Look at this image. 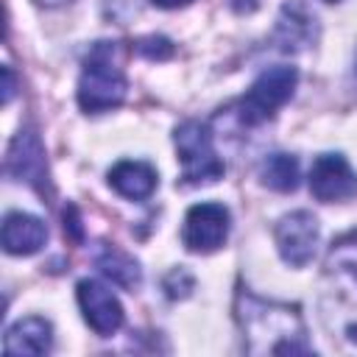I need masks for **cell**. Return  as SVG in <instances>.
<instances>
[{"mask_svg": "<svg viewBox=\"0 0 357 357\" xmlns=\"http://www.w3.org/2000/svg\"><path fill=\"white\" fill-rule=\"evenodd\" d=\"M33 3H39V6H45V8H56V6H64V3H70V0H33Z\"/></svg>", "mask_w": 357, "mask_h": 357, "instance_id": "22", "label": "cell"}, {"mask_svg": "<svg viewBox=\"0 0 357 357\" xmlns=\"http://www.w3.org/2000/svg\"><path fill=\"white\" fill-rule=\"evenodd\" d=\"M326 3H337V0H326Z\"/></svg>", "mask_w": 357, "mask_h": 357, "instance_id": "24", "label": "cell"}, {"mask_svg": "<svg viewBox=\"0 0 357 357\" xmlns=\"http://www.w3.org/2000/svg\"><path fill=\"white\" fill-rule=\"evenodd\" d=\"M298 84V73L296 67L287 64H276L268 67L257 75V81L251 84V89L243 95V100L237 103V117L243 126H259L268 117L276 114L279 106H284L293 98V89Z\"/></svg>", "mask_w": 357, "mask_h": 357, "instance_id": "4", "label": "cell"}, {"mask_svg": "<svg viewBox=\"0 0 357 357\" xmlns=\"http://www.w3.org/2000/svg\"><path fill=\"white\" fill-rule=\"evenodd\" d=\"M318 220L312 212L307 209H296L284 218H279L273 237H276V248L282 254V259L293 268H304L318 248Z\"/></svg>", "mask_w": 357, "mask_h": 357, "instance_id": "6", "label": "cell"}, {"mask_svg": "<svg viewBox=\"0 0 357 357\" xmlns=\"http://www.w3.org/2000/svg\"><path fill=\"white\" fill-rule=\"evenodd\" d=\"M229 6H231V11H237V14H251L257 6H259V0H226Z\"/></svg>", "mask_w": 357, "mask_h": 357, "instance_id": "20", "label": "cell"}, {"mask_svg": "<svg viewBox=\"0 0 357 357\" xmlns=\"http://www.w3.org/2000/svg\"><path fill=\"white\" fill-rule=\"evenodd\" d=\"M109 184L128 201H145L156 190V170L139 159H120L109 170Z\"/></svg>", "mask_w": 357, "mask_h": 357, "instance_id": "13", "label": "cell"}, {"mask_svg": "<svg viewBox=\"0 0 357 357\" xmlns=\"http://www.w3.org/2000/svg\"><path fill=\"white\" fill-rule=\"evenodd\" d=\"M50 346H53V329L39 315L20 318L6 332V340H3L6 354H47Z\"/></svg>", "mask_w": 357, "mask_h": 357, "instance_id": "12", "label": "cell"}, {"mask_svg": "<svg viewBox=\"0 0 357 357\" xmlns=\"http://www.w3.org/2000/svg\"><path fill=\"white\" fill-rule=\"evenodd\" d=\"M126 73L117 42H95L78 78V106L89 114L117 109L126 100Z\"/></svg>", "mask_w": 357, "mask_h": 357, "instance_id": "2", "label": "cell"}, {"mask_svg": "<svg viewBox=\"0 0 357 357\" xmlns=\"http://www.w3.org/2000/svg\"><path fill=\"white\" fill-rule=\"evenodd\" d=\"M229 223H231V218H229V209L223 204H215V201L195 204L184 215L181 240L195 254L218 251L229 237Z\"/></svg>", "mask_w": 357, "mask_h": 357, "instance_id": "5", "label": "cell"}, {"mask_svg": "<svg viewBox=\"0 0 357 357\" xmlns=\"http://www.w3.org/2000/svg\"><path fill=\"white\" fill-rule=\"evenodd\" d=\"M165 290H167V296L170 298H184V296H190V290H192V276L184 271V268H176V271H170L167 276H165Z\"/></svg>", "mask_w": 357, "mask_h": 357, "instance_id": "17", "label": "cell"}, {"mask_svg": "<svg viewBox=\"0 0 357 357\" xmlns=\"http://www.w3.org/2000/svg\"><path fill=\"white\" fill-rule=\"evenodd\" d=\"M354 73H357V56H354Z\"/></svg>", "mask_w": 357, "mask_h": 357, "instance_id": "23", "label": "cell"}, {"mask_svg": "<svg viewBox=\"0 0 357 357\" xmlns=\"http://www.w3.org/2000/svg\"><path fill=\"white\" fill-rule=\"evenodd\" d=\"M78 307L84 312V321L100 337H109L123 326V304L98 279H81L78 282Z\"/></svg>", "mask_w": 357, "mask_h": 357, "instance_id": "8", "label": "cell"}, {"mask_svg": "<svg viewBox=\"0 0 357 357\" xmlns=\"http://www.w3.org/2000/svg\"><path fill=\"white\" fill-rule=\"evenodd\" d=\"M47 240V226L28 212H8L3 220V248L14 257L36 254Z\"/></svg>", "mask_w": 357, "mask_h": 357, "instance_id": "10", "label": "cell"}, {"mask_svg": "<svg viewBox=\"0 0 357 357\" xmlns=\"http://www.w3.org/2000/svg\"><path fill=\"white\" fill-rule=\"evenodd\" d=\"M6 170L20 178V181H31V184H42L45 178V156H42V145L36 139L33 131H20L8 148V159H6Z\"/></svg>", "mask_w": 357, "mask_h": 357, "instance_id": "11", "label": "cell"}, {"mask_svg": "<svg viewBox=\"0 0 357 357\" xmlns=\"http://www.w3.org/2000/svg\"><path fill=\"white\" fill-rule=\"evenodd\" d=\"M3 78H6V84H3V103H8L14 98V73H11V67H3Z\"/></svg>", "mask_w": 357, "mask_h": 357, "instance_id": "19", "label": "cell"}, {"mask_svg": "<svg viewBox=\"0 0 357 357\" xmlns=\"http://www.w3.org/2000/svg\"><path fill=\"white\" fill-rule=\"evenodd\" d=\"M315 33V17L298 3H284L276 25V45L279 50H298L304 47Z\"/></svg>", "mask_w": 357, "mask_h": 357, "instance_id": "14", "label": "cell"}, {"mask_svg": "<svg viewBox=\"0 0 357 357\" xmlns=\"http://www.w3.org/2000/svg\"><path fill=\"white\" fill-rule=\"evenodd\" d=\"M95 265L120 287H134L139 284V265L134 257H128L126 251L114 248V245H103L95 257Z\"/></svg>", "mask_w": 357, "mask_h": 357, "instance_id": "16", "label": "cell"}, {"mask_svg": "<svg viewBox=\"0 0 357 357\" xmlns=\"http://www.w3.org/2000/svg\"><path fill=\"white\" fill-rule=\"evenodd\" d=\"M178 162H181V178L187 184H209L218 181L226 173L223 159L215 151L212 131L201 120H184L173 134Z\"/></svg>", "mask_w": 357, "mask_h": 357, "instance_id": "3", "label": "cell"}, {"mask_svg": "<svg viewBox=\"0 0 357 357\" xmlns=\"http://www.w3.org/2000/svg\"><path fill=\"white\" fill-rule=\"evenodd\" d=\"M151 3L159 8H181V6H190L192 0H151Z\"/></svg>", "mask_w": 357, "mask_h": 357, "instance_id": "21", "label": "cell"}, {"mask_svg": "<svg viewBox=\"0 0 357 357\" xmlns=\"http://www.w3.org/2000/svg\"><path fill=\"white\" fill-rule=\"evenodd\" d=\"M310 192L324 204L346 201V198L357 195V173L351 170L346 156L321 153V156H315V162L310 167Z\"/></svg>", "mask_w": 357, "mask_h": 357, "instance_id": "7", "label": "cell"}, {"mask_svg": "<svg viewBox=\"0 0 357 357\" xmlns=\"http://www.w3.org/2000/svg\"><path fill=\"white\" fill-rule=\"evenodd\" d=\"M326 279H332L337 301L357 310V231H349L332 243L326 254Z\"/></svg>", "mask_w": 357, "mask_h": 357, "instance_id": "9", "label": "cell"}, {"mask_svg": "<svg viewBox=\"0 0 357 357\" xmlns=\"http://www.w3.org/2000/svg\"><path fill=\"white\" fill-rule=\"evenodd\" d=\"M259 181L276 192H293L298 187V159L293 153H271L259 165Z\"/></svg>", "mask_w": 357, "mask_h": 357, "instance_id": "15", "label": "cell"}, {"mask_svg": "<svg viewBox=\"0 0 357 357\" xmlns=\"http://www.w3.org/2000/svg\"><path fill=\"white\" fill-rule=\"evenodd\" d=\"M137 50L148 59H167L173 53V45L165 36H145V39L137 42Z\"/></svg>", "mask_w": 357, "mask_h": 357, "instance_id": "18", "label": "cell"}, {"mask_svg": "<svg viewBox=\"0 0 357 357\" xmlns=\"http://www.w3.org/2000/svg\"><path fill=\"white\" fill-rule=\"evenodd\" d=\"M234 318L248 354H310L304 318L296 304L268 301L251 290H237Z\"/></svg>", "mask_w": 357, "mask_h": 357, "instance_id": "1", "label": "cell"}]
</instances>
